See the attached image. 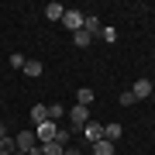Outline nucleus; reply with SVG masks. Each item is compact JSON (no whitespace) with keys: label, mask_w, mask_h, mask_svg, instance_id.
Segmentation results:
<instances>
[{"label":"nucleus","mask_w":155,"mask_h":155,"mask_svg":"<svg viewBox=\"0 0 155 155\" xmlns=\"http://www.w3.org/2000/svg\"><path fill=\"white\" fill-rule=\"evenodd\" d=\"M62 24H66L69 31H79V28H83V14H79V11H66V14H62Z\"/></svg>","instance_id":"20e7f679"},{"label":"nucleus","mask_w":155,"mask_h":155,"mask_svg":"<svg viewBox=\"0 0 155 155\" xmlns=\"http://www.w3.org/2000/svg\"><path fill=\"white\" fill-rule=\"evenodd\" d=\"M90 124V107H72L69 110V131H83V127Z\"/></svg>","instance_id":"f257e3e1"},{"label":"nucleus","mask_w":155,"mask_h":155,"mask_svg":"<svg viewBox=\"0 0 155 155\" xmlns=\"http://www.w3.org/2000/svg\"><path fill=\"white\" fill-rule=\"evenodd\" d=\"M69 127H55V138H52V141H55V145H62V148H66V141H69Z\"/></svg>","instance_id":"a211bd4d"},{"label":"nucleus","mask_w":155,"mask_h":155,"mask_svg":"<svg viewBox=\"0 0 155 155\" xmlns=\"http://www.w3.org/2000/svg\"><path fill=\"white\" fill-rule=\"evenodd\" d=\"M24 62H28V59H24L21 52H14V55H11V66H14V69H24Z\"/></svg>","instance_id":"aec40b11"},{"label":"nucleus","mask_w":155,"mask_h":155,"mask_svg":"<svg viewBox=\"0 0 155 155\" xmlns=\"http://www.w3.org/2000/svg\"><path fill=\"white\" fill-rule=\"evenodd\" d=\"M134 104V93H131V90H127V93H121V107H131Z\"/></svg>","instance_id":"412c9836"},{"label":"nucleus","mask_w":155,"mask_h":155,"mask_svg":"<svg viewBox=\"0 0 155 155\" xmlns=\"http://www.w3.org/2000/svg\"><path fill=\"white\" fill-rule=\"evenodd\" d=\"M62 155H79V152H76V148H66V152H62Z\"/></svg>","instance_id":"5701e85b"},{"label":"nucleus","mask_w":155,"mask_h":155,"mask_svg":"<svg viewBox=\"0 0 155 155\" xmlns=\"http://www.w3.org/2000/svg\"><path fill=\"white\" fill-rule=\"evenodd\" d=\"M14 155H24V152H14Z\"/></svg>","instance_id":"b1692460"},{"label":"nucleus","mask_w":155,"mask_h":155,"mask_svg":"<svg viewBox=\"0 0 155 155\" xmlns=\"http://www.w3.org/2000/svg\"><path fill=\"white\" fill-rule=\"evenodd\" d=\"M0 138H7V127H4V121H0Z\"/></svg>","instance_id":"4be33fe9"},{"label":"nucleus","mask_w":155,"mask_h":155,"mask_svg":"<svg viewBox=\"0 0 155 155\" xmlns=\"http://www.w3.org/2000/svg\"><path fill=\"white\" fill-rule=\"evenodd\" d=\"M90 148H93V155H114V145L107 141V138H100V141H93V145H90Z\"/></svg>","instance_id":"9b49d317"},{"label":"nucleus","mask_w":155,"mask_h":155,"mask_svg":"<svg viewBox=\"0 0 155 155\" xmlns=\"http://www.w3.org/2000/svg\"><path fill=\"white\" fill-rule=\"evenodd\" d=\"M17 152V141L14 138H0V155H14Z\"/></svg>","instance_id":"f3484780"},{"label":"nucleus","mask_w":155,"mask_h":155,"mask_svg":"<svg viewBox=\"0 0 155 155\" xmlns=\"http://www.w3.org/2000/svg\"><path fill=\"white\" fill-rule=\"evenodd\" d=\"M76 104L79 107H90V104H93V90H90V86H79L76 90Z\"/></svg>","instance_id":"9d476101"},{"label":"nucleus","mask_w":155,"mask_h":155,"mask_svg":"<svg viewBox=\"0 0 155 155\" xmlns=\"http://www.w3.org/2000/svg\"><path fill=\"white\" fill-rule=\"evenodd\" d=\"M62 14H66L62 4H48V7H45V17H48V21H62Z\"/></svg>","instance_id":"f8f14e48"},{"label":"nucleus","mask_w":155,"mask_h":155,"mask_svg":"<svg viewBox=\"0 0 155 155\" xmlns=\"http://www.w3.org/2000/svg\"><path fill=\"white\" fill-rule=\"evenodd\" d=\"M31 121H35V124L48 121V107H45V104H35V107H31Z\"/></svg>","instance_id":"ddd939ff"},{"label":"nucleus","mask_w":155,"mask_h":155,"mask_svg":"<svg viewBox=\"0 0 155 155\" xmlns=\"http://www.w3.org/2000/svg\"><path fill=\"white\" fill-rule=\"evenodd\" d=\"M121 134H124V127H121V124H117V121H110V124H104V138H107V141H110V145H114L117 138H121Z\"/></svg>","instance_id":"0eeeda50"},{"label":"nucleus","mask_w":155,"mask_h":155,"mask_svg":"<svg viewBox=\"0 0 155 155\" xmlns=\"http://www.w3.org/2000/svg\"><path fill=\"white\" fill-rule=\"evenodd\" d=\"M100 28H104V24H100V17H93V14H86V17H83V31H90L93 38L100 35Z\"/></svg>","instance_id":"6e6552de"},{"label":"nucleus","mask_w":155,"mask_h":155,"mask_svg":"<svg viewBox=\"0 0 155 155\" xmlns=\"http://www.w3.org/2000/svg\"><path fill=\"white\" fill-rule=\"evenodd\" d=\"M97 38H104L107 45H114V41H117V31H114V24H104V28H100V35H97Z\"/></svg>","instance_id":"4468645a"},{"label":"nucleus","mask_w":155,"mask_h":155,"mask_svg":"<svg viewBox=\"0 0 155 155\" xmlns=\"http://www.w3.org/2000/svg\"><path fill=\"white\" fill-rule=\"evenodd\" d=\"M90 41H93V35H90V31H83V28L72 31V45H76V48H86Z\"/></svg>","instance_id":"1a4fd4ad"},{"label":"nucleus","mask_w":155,"mask_h":155,"mask_svg":"<svg viewBox=\"0 0 155 155\" xmlns=\"http://www.w3.org/2000/svg\"><path fill=\"white\" fill-rule=\"evenodd\" d=\"M83 138H86L90 145H93V141H100V138H104V124H97V121H90V124L83 127Z\"/></svg>","instance_id":"39448f33"},{"label":"nucleus","mask_w":155,"mask_h":155,"mask_svg":"<svg viewBox=\"0 0 155 155\" xmlns=\"http://www.w3.org/2000/svg\"><path fill=\"white\" fill-rule=\"evenodd\" d=\"M131 93H134V100H145V97H152V79H138V83L131 86Z\"/></svg>","instance_id":"423d86ee"},{"label":"nucleus","mask_w":155,"mask_h":155,"mask_svg":"<svg viewBox=\"0 0 155 155\" xmlns=\"http://www.w3.org/2000/svg\"><path fill=\"white\" fill-rule=\"evenodd\" d=\"M41 69H45V66H41L38 59H28V62H24V72H28L31 79H35V76H41Z\"/></svg>","instance_id":"dca6fc26"},{"label":"nucleus","mask_w":155,"mask_h":155,"mask_svg":"<svg viewBox=\"0 0 155 155\" xmlns=\"http://www.w3.org/2000/svg\"><path fill=\"white\" fill-rule=\"evenodd\" d=\"M59 117H66V107H62V104H59V100H55V104H48V121H52V124H55V121H59Z\"/></svg>","instance_id":"2eb2a0df"},{"label":"nucleus","mask_w":155,"mask_h":155,"mask_svg":"<svg viewBox=\"0 0 155 155\" xmlns=\"http://www.w3.org/2000/svg\"><path fill=\"white\" fill-rule=\"evenodd\" d=\"M35 138H38L41 145H45V141H52V138H55V124H52V121H41V124H35Z\"/></svg>","instance_id":"7ed1b4c3"},{"label":"nucleus","mask_w":155,"mask_h":155,"mask_svg":"<svg viewBox=\"0 0 155 155\" xmlns=\"http://www.w3.org/2000/svg\"><path fill=\"white\" fill-rule=\"evenodd\" d=\"M66 148H62V145H55V141H45L41 145V155H62Z\"/></svg>","instance_id":"6ab92c4d"},{"label":"nucleus","mask_w":155,"mask_h":155,"mask_svg":"<svg viewBox=\"0 0 155 155\" xmlns=\"http://www.w3.org/2000/svg\"><path fill=\"white\" fill-rule=\"evenodd\" d=\"M14 141H17V152H24V155H31L35 148H38V138H35V131H31V127H28V131H21Z\"/></svg>","instance_id":"f03ea898"}]
</instances>
